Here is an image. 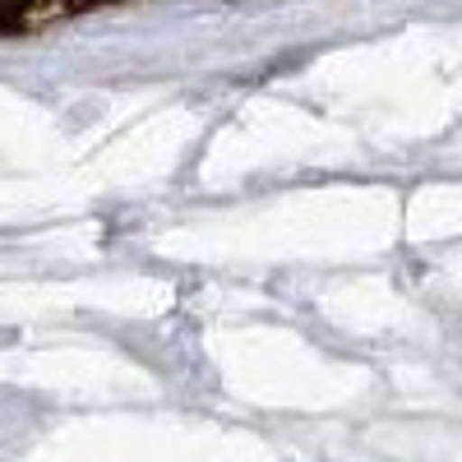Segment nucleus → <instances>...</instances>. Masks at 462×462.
I'll return each instance as SVG.
<instances>
[{"label":"nucleus","mask_w":462,"mask_h":462,"mask_svg":"<svg viewBox=\"0 0 462 462\" xmlns=\"http://www.w3.org/2000/svg\"><path fill=\"white\" fill-rule=\"evenodd\" d=\"M28 19V5L23 0H0V32H19Z\"/></svg>","instance_id":"1"}]
</instances>
